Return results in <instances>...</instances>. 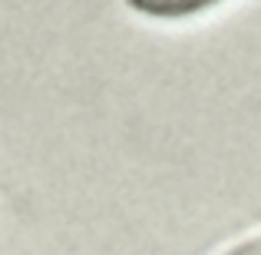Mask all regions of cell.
<instances>
[{
	"label": "cell",
	"instance_id": "1",
	"mask_svg": "<svg viewBox=\"0 0 261 255\" xmlns=\"http://www.w3.org/2000/svg\"><path fill=\"white\" fill-rule=\"evenodd\" d=\"M129 4L149 17H185V13H195L215 0H129Z\"/></svg>",
	"mask_w": 261,
	"mask_h": 255
},
{
	"label": "cell",
	"instance_id": "2",
	"mask_svg": "<svg viewBox=\"0 0 261 255\" xmlns=\"http://www.w3.org/2000/svg\"><path fill=\"white\" fill-rule=\"evenodd\" d=\"M225 255H261V232H255V236L242 239L238 245H231Z\"/></svg>",
	"mask_w": 261,
	"mask_h": 255
}]
</instances>
